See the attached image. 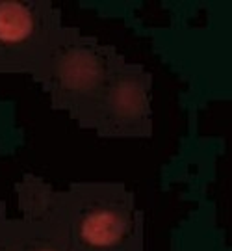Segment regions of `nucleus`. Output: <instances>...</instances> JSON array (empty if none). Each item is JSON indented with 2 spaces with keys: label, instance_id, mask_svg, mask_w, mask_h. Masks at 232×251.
Returning <instances> with one entry per match:
<instances>
[{
  "label": "nucleus",
  "instance_id": "nucleus-1",
  "mask_svg": "<svg viewBox=\"0 0 232 251\" xmlns=\"http://www.w3.org/2000/svg\"><path fill=\"white\" fill-rule=\"evenodd\" d=\"M69 251H139L141 214L121 184H76L50 198Z\"/></svg>",
  "mask_w": 232,
  "mask_h": 251
},
{
  "label": "nucleus",
  "instance_id": "nucleus-2",
  "mask_svg": "<svg viewBox=\"0 0 232 251\" xmlns=\"http://www.w3.org/2000/svg\"><path fill=\"white\" fill-rule=\"evenodd\" d=\"M123 56L76 28H63L46 60L36 71L56 108L67 110L74 119L95 102Z\"/></svg>",
  "mask_w": 232,
  "mask_h": 251
},
{
  "label": "nucleus",
  "instance_id": "nucleus-3",
  "mask_svg": "<svg viewBox=\"0 0 232 251\" xmlns=\"http://www.w3.org/2000/svg\"><path fill=\"white\" fill-rule=\"evenodd\" d=\"M78 121L102 136L151 134V75L141 65L121 58L95 102Z\"/></svg>",
  "mask_w": 232,
  "mask_h": 251
},
{
  "label": "nucleus",
  "instance_id": "nucleus-4",
  "mask_svg": "<svg viewBox=\"0 0 232 251\" xmlns=\"http://www.w3.org/2000/svg\"><path fill=\"white\" fill-rule=\"evenodd\" d=\"M62 30L50 2L0 0V73L36 75Z\"/></svg>",
  "mask_w": 232,
  "mask_h": 251
},
{
  "label": "nucleus",
  "instance_id": "nucleus-5",
  "mask_svg": "<svg viewBox=\"0 0 232 251\" xmlns=\"http://www.w3.org/2000/svg\"><path fill=\"white\" fill-rule=\"evenodd\" d=\"M50 198L24 222L11 225V251H69L60 224L50 212Z\"/></svg>",
  "mask_w": 232,
  "mask_h": 251
},
{
  "label": "nucleus",
  "instance_id": "nucleus-6",
  "mask_svg": "<svg viewBox=\"0 0 232 251\" xmlns=\"http://www.w3.org/2000/svg\"><path fill=\"white\" fill-rule=\"evenodd\" d=\"M11 225L13 222L4 220L0 210V251H11Z\"/></svg>",
  "mask_w": 232,
  "mask_h": 251
}]
</instances>
